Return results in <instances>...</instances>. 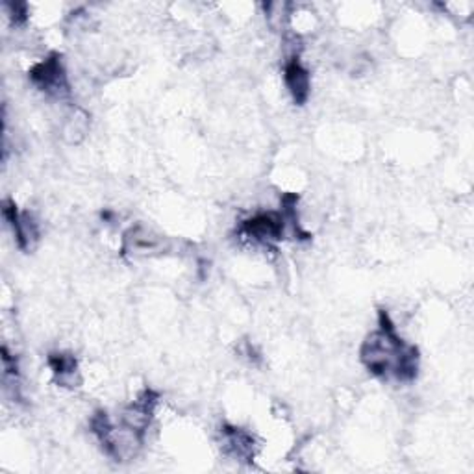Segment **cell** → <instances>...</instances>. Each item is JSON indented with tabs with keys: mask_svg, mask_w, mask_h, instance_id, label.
Returning <instances> with one entry per match:
<instances>
[{
	"mask_svg": "<svg viewBox=\"0 0 474 474\" xmlns=\"http://www.w3.org/2000/svg\"><path fill=\"white\" fill-rule=\"evenodd\" d=\"M223 437L226 443L228 453L237 460H252L254 458V439L243 428L235 427H223Z\"/></svg>",
	"mask_w": 474,
	"mask_h": 474,
	"instance_id": "7",
	"label": "cell"
},
{
	"mask_svg": "<svg viewBox=\"0 0 474 474\" xmlns=\"http://www.w3.org/2000/svg\"><path fill=\"white\" fill-rule=\"evenodd\" d=\"M284 80L287 86L289 95L293 97L295 104L302 106L306 100L309 98V89H311V80L308 69L300 63V60L295 56L289 60L284 67Z\"/></svg>",
	"mask_w": 474,
	"mask_h": 474,
	"instance_id": "6",
	"label": "cell"
},
{
	"mask_svg": "<svg viewBox=\"0 0 474 474\" xmlns=\"http://www.w3.org/2000/svg\"><path fill=\"white\" fill-rule=\"evenodd\" d=\"M29 76H30L32 84L39 91H43V93H47L50 97L65 98L71 93L67 74H65L62 58L58 55H50L47 60L36 63L30 69Z\"/></svg>",
	"mask_w": 474,
	"mask_h": 474,
	"instance_id": "2",
	"label": "cell"
},
{
	"mask_svg": "<svg viewBox=\"0 0 474 474\" xmlns=\"http://www.w3.org/2000/svg\"><path fill=\"white\" fill-rule=\"evenodd\" d=\"M126 247L136 252V254H148V252H154L162 247V240L160 237L152 235L148 230L138 226V228H131L128 233H126Z\"/></svg>",
	"mask_w": 474,
	"mask_h": 474,
	"instance_id": "9",
	"label": "cell"
},
{
	"mask_svg": "<svg viewBox=\"0 0 474 474\" xmlns=\"http://www.w3.org/2000/svg\"><path fill=\"white\" fill-rule=\"evenodd\" d=\"M86 131H88V115L82 112H78L72 117H69L63 134H65L69 143H78L80 140H84Z\"/></svg>",
	"mask_w": 474,
	"mask_h": 474,
	"instance_id": "10",
	"label": "cell"
},
{
	"mask_svg": "<svg viewBox=\"0 0 474 474\" xmlns=\"http://www.w3.org/2000/svg\"><path fill=\"white\" fill-rule=\"evenodd\" d=\"M380 328L365 339L361 361L375 377H394L401 382H411L419 371V351L406 345L394 330L385 311H380Z\"/></svg>",
	"mask_w": 474,
	"mask_h": 474,
	"instance_id": "1",
	"label": "cell"
},
{
	"mask_svg": "<svg viewBox=\"0 0 474 474\" xmlns=\"http://www.w3.org/2000/svg\"><path fill=\"white\" fill-rule=\"evenodd\" d=\"M48 365L52 368V373H55L56 380L60 385L65 387H72L78 380V365L72 354H65V352H56V354H50L48 356Z\"/></svg>",
	"mask_w": 474,
	"mask_h": 474,
	"instance_id": "8",
	"label": "cell"
},
{
	"mask_svg": "<svg viewBox=\"0 0 474 474\" xmlns=\"http://www.w3.org/2000/svg\"><path fill=\"white\" fill-rule=\"evenodd\" d=\"M287 228V219L284 214H259L252 219H247L241 226V232L254 241L263 245H273L284 240Z\"/></svg>",
	"mask_w": 474,
	"mask_h": 474,
	"instance_id": "3",
	"label": "cell"
},
{
	"mask_svg": "<svg viewBox=\"0 0 474 474\" xmlns=\"http://www.w3.org/2000/svg\"><path fill=\"white\" fill-rule=\"evenodd\" d=\"M156 404H157V393H154L152 389H145L138 397V401H134L130 406L124 408L121 415L123 427L143 437L152 423Z\"/></svg>",
	"mask_w": 474,
	"mask_h": 474,
	"instance_id": "5",
	"label": "cell"
},
{
	"mask_svg": "<svg viewBox=\"0 0 474 474\" xmlns=\"http://www.w3.org/2000/svg\"><path fill=\"white\" fill-rule=\"evenodd\" d=\"M3 216L13 230L17 245L21 250L30 252L39 241V226L30 214H19L15 202L4 200Z\"/></svg>",
	"mask_w": 474,
	"mask_h": 474,
	"instance_id": "4",
	"label": "cell"
}]
</instances>
